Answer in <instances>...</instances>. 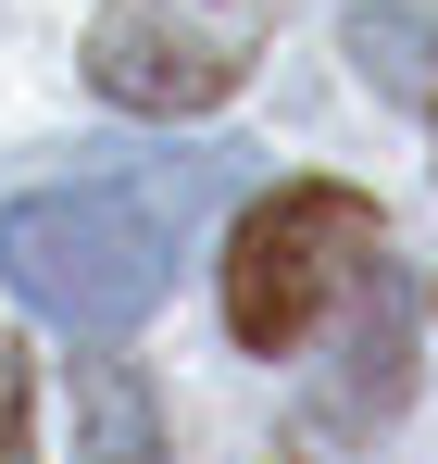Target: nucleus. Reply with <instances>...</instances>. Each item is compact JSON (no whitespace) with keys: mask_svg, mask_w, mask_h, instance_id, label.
<instances>
[{"mask_svg":"<svg viewBox=\"0 0 438 464\" xmlns=\"http://www.w3.org/2000/svg\"><path fill=\"white\" fill-rule=\"evenodd\" d=\"M0 464H38V440H25V352L0 339Z\"/></svg>","mask_w":438,"mask_h":464,"instance_id":"nucleus-6","label":"nucleus"},{"mask_svg":"<svg viewBox=\"0 0 438 464\" xmlns=\"http://www.w3.org/2000/svg\"><path fill=\"white\" fill-rule=\"evenodd\" d=\"M0 276L75 339H126L176 276V238L138 188H25L0 214Z\"/></svg>","mask_w":438,"mask_h":464,"instance_id":"nucleus-2","label":"nucleus"},{"mask_svg":"<svg viewBox=\"0 0 438 464\" xmlns=\"http://www.w3.org/2000/svg\"><path fill=\"white\" fill-rule=\"evenodd\" d=\"M263 38H276V0H100L88 13V88L113 113L176 126V113L238 101Z\"/></svg>","mask_w":438,"mask_h":464,"instance_id":"nucleus-3","label":"nucleus"},{"mask_svg":"<svg viewBox=\"0 0 438 464\" xmlns=\"http://www.w3.org/2000/svg\"><path fill=\"white\" fill-rule=\"evenodd\" d=\"M414 113H438V76H426V101H414Z\"/></svg>","mask_w":438,"mask_h":464,"instance_id":"nucleus-7","label":"nucleus"},{"mask_svg":"<svg viewBox=\"0 0 438 464\" xmlns=\"http://www.w3.org/2000/svg\"><path fill=\"white\" fill-rule=\"evenodd\" d=\"M414 401V302L376 264L364 289L338 302V377H326V427H388Z\"/></svg>","mask_w":438,"mask_h":464,"instance_id":"nucleus-4","label":"nucleus"},{"mask_svg":"<svg viewBox=\"0 0 438 464\" xmlns=\"http://www.w3.org/2000/svg\"><path fill=\"white\" fill-rule=\"evenodd\" d=\"M376 264H388V227H376L364 188H338V176L263 188L238 214V238H225V326H238V352H263V364L313 352Z\"/></svg>","mask_w":438,"mask_h":464,"instance_id":"nucleus-1","label":"nucleus"},{"mask_svg":"<svg viewBox=\"0 0 438 464\" xmlns=\"http://www.w3.org/2000/svg\"><path fill=\"white\" fill-rule=\"evenodd\" d=\"M163 452V414H150V389L113 364V352H88L75 364V464H150Z\"/></svg>","mask_w":438,"mask_h":464,"instance_id":"nucleus-5","label":"nucleus"}]
</instances>
